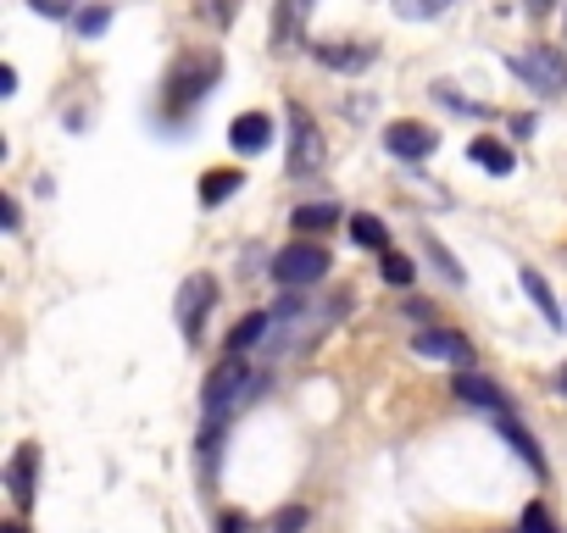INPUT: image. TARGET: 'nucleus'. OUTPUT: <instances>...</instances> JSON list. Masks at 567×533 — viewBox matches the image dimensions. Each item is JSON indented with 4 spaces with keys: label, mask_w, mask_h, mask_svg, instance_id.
Returning <instances> with one entry per match:
<instances>
[{
    "label": "nucleus",
    "mask_w": 567,
    "mask_h": 533,
    "mask_svg": "<svg viewBox=\"0 0 567 533\" xmlns=\"http://www.w3.org/2000/svg\"><path fill=\"white\" fill-rule=\"evenodd\" d=\"M412 350H418V355H429V362H451V367H462V373H467V362H473V344H467L462 333H445V328L418 333V339H412Z\"/></svg>",
    "instance_id": "0eeeda50"
},
{
    "label": "nucleus",
    "mask_w": 567,
    "mask_h": 533,
    "mask_svg": "<svg viewBox=\"0 0 567 533\" xmlns=\"http://www.w3.org/2000/svg\"><path fill=\"white\" fill-rule=\"evenodd\" d=\"M523 533H556L551 511H545V506H529V511H523Z\"/></svg>",
    "instance_id": "a878e982"
},
{
    "label": "nucleus",
    "mask_w": 567,
    "mask_h": 533,
    "mask_svg": "<svg viewBox=\"0 0 567 533\" xmlns=\"http://www.w3.org/2000/svg\"><path fill=\"white\" fill-rule=\"evenodd\" d=\"M239 389H246V362H239V355H228V362L206 378V428H217L234 406H239Z\"/></svg>",
    "instance_id": "f03ea898"
},
{
    "label": "nucleus",
    "mask_w": 567,
    "mask_h": 533,
    "mask_svg": "<svg viewBox=\"0 0 567 533\" xmlns=\"http://www.w3.org/2000/svg\"><path fill=\"white\" fill-rule=\"evenodd\" d=\"M456 400H467V406H490V411H501V389H496L490 378H478V373H456Z\"/></svg>",
    "instance_id": "f8f14e48"
},
{
    "label": "nucleus",
    "mask_w": 567,
    "mask_h": 533,
    "mask_svg": "<svg viewBox=\"0 0 567 533\" xmlns=\"http://www.w3.org/2000/svg\"><path fill=\"white\" fill-rule=\"evenodd\" d=\"M317 0H279V23H273V39L279 50H295L306 39V18H311Z\"/></svg>",
    "instance_id": "9b49d317"
},
{
    "label": "nucleus",
    "mask_w": 567,
    "mask_h": 533,
    "mask_svg": "<svg viewBox=\"0 0 567 533\" xmlns=\"http://www.w3.org/2000/svg\"><path fill=\"white\" fill-rule=\"evenodd\" d=\"M467 156H473L478 167H490V172H512V167H518V161H512V150H507L501 139H484V134L467 145Z\"/></svg>",
    "instance_id": "2eb2a0df"
},
{
    "label": "nucleus",
    "mask_w": 567,
    "mask_h": 533,
    "mask_svg": "<svg viewBox=\"0 0 567 533\" xmlns=\"http://www.w3.org/2000/svg\"><path fill=\"white\" fill-rule=\"evenodd\" d=\"M0 533H29V528H23V522H7V528H0Z\"/></svg>",
    "instance_id": "7c9ffc66"
},
{
    "label": "nucleus",
    "mask_w": 567,
    "mask_h": 533,
    "mask_svg": "<svg viewBox=\"0 0 567 533\" xmlns=\"http://www.w3.org/2000/svg\"><path fill=\"white\" fill-rule=\"evenodd\" d=\"M217 533H257V528H251L246 517H223V528H217Z\"/></svg>",
    "instance_id": "c85d7f7f"
},
{
    "label": "nucleus",
    "mask_w": 567,
    "mask_h": 533,
    "mask_svg": "<svg viewBox=\"0 0 567 533\" xmlns=\"http://www.w3.org/2000/svg\"><path fill=\"white\" fill-rule=\"evenodd\" d=\"M217 72H223V61L217 56H201V61H184L179 72H173V101L184 95V101H201L206 89L217 83Z\"/></svg>",
    "instance_id": "1a4fd4ad"
},
{
    "label": "nucleus",
    "mask_w": 567,
    "mask_h": 533,
    "mask_svg": "<svg viewBox=\"0 0 567 533\" xmlns=\"http://www.w3.org/2000/svg\"><path fill=\"white\" fill-rule=\"evenodd\" d=\"M334 217H340V206H329V201H317V206H300L290 223L300 228V234H322V228H334Z\"/></svg>",
    "instance_id": "6ab92c4d"
},
{
    "label": "nucleus",
    "mask_w": 567,
    "mask_h": 533,
    "mask_svg": "<svg viewBox=\"0 0 567 533\" xmlns=\"http://www.w3.org/2000/svg\"><path fill=\"white\" fill-rule=\"evenodd\" d=\"M212 300H217V279H206V273H195V279L179 290V322H184V339H190V344H201Z\"/></svg>",
    "instance_id": "20e7f679"
},
{
    "label": "nucleus",
    "mask_w": 567,
    "mask_h": 533,
    "mask_svg": "<svg viewBox=\"0 0 567 533\" xmlns=\"http://www.w3.org/2000/svg\"><path fill=\"white\" fill-rule=\"evenodd\" d=\"M523 295H529V300H534V306L545 311V322H551V328H562V311H556V295H551V284H545V279L534 273V266H523Z\"/></svg>",
    "instance_id": "dca6fc26"
},
{
    "label": "nucleus",
    "mask_w": 567,
    "mask_h": 533,
    "mask_svg": "<svg viewBox=\"0 0 567 533\" xmlns=\"http://www.w3.org/2000/svg\"><path fill=\"white\" fill-rule=\"evenodd\" d=\"M0 95H18V67H0Z\"/></svg>",
    "instance_id": "cd10ccee"
},
{
    "label": "nucleus",
    "mask_w": 567,
    "mask_h": 533,
    "mask_svg": "<svg viewBox=\"0 0 567 533\" xmlns=\"http://www.w3.org/2000/svg\"><path fill=\"white\" fill-rule=\"evenodd\" d=\"M268 139H273V117H268V112H239V117L228 123V145H234L239 156L268 150Z\"/></svg>",
    "instance_id": "6e6552de"
},
{
    "label": "nucleus",
    "mask_w": 567,
    "mask_h": 533,
    "mask_svg": "<svg viewBox=\"0 0 567 533\" xmlns=\"http://www.w3.org/2000/svg\"><path fill=\"white\" fill-rule=\"evenodd\" d=\"M29 7H34L39 18H72V12H78V0H29Z\"/></svg>",
    "instance_id": "bb28decb"
},
{
    "label": "nucleus",
    "mask_w": 567,
    "mask_h": 533,
    "mask_svg": "<svg viewBox=\"0 0 567 533\" xmlns=\"http://www.w3.org/2000/svg\"><path fill=\"white\" fill-rule=\"evenodd\" d=\"M378 273H384V284H395V290H407V284H412V261L389 250V256H384V266H378Z\"/></svg>",
    "instance_id": "4be33fe9"
},
{
    "label": "nucleus",
    "mask_w": 567,
    "mask_h": 533,
    "mask_svg": "<svg viewBox=\"0 0 567 533\" xmlns=\"http://www.w3.org/2000/svg\"><path fill=\"white\" fill-rule=\"evenodd\" d=\"M268 322H273V311H251L246 322H239V328L228 333V355H246V350H251V344L268 333Z\"/></svg>",
    "instance_id": "f3484780"
},
{
    "label": "nucleus",
    "mask_w": 567,
    "mask_h": 533,
    "mask_svg": "<svg viewBox=\"0 0 567 533\" xmlns=\"http://www.w3.org/2000/svg\"><path fill=\"white\" fill-rule=\"evenodd\" d=\"M523 7H529V12H534V18H545V12H551V7H556V0H523Z\"/></svg>",
    "instance_id": "c756f323"
},
{
    "label": "nucleus",
    "mask_w": 567,
    "mask_h": 533,
    "mask_svg": "<svg viewBox=\"0 0 567 533\" xmlns=\"http://www.w3.org/2000/svg\"><path fill=\"white\" fill-rule=\"evenodd\" d=\"M534 89H545V95H562V89H567V56L556 50V45H534L529 56H518L512 61Z\"/></svg>",
    "instance_id": "7ed1b4c3"
},
{
    "label": "nucleus",
    "mask_w": 567,
    "mask_h": 533,
    "mask_svg": "<svg viewBox=\"0 0 567 533\" xmlns=\"http://www.w3.org/2000/svg\"><path fill=\"white\" fill-rule=\"evenodd\" d=\"M322 161V139H317V123L306 106H290V172L306 178L311 167Z\"/></svg>",
    "instance_id": "39448f33"
},
{
    "label": "nucleus",
    "mask_w": 567,
    "mask_h": 533,
    "mask_svg": "<svg viewBox=\"0 0 567 533\" xmlns=\"http://www.w3.org/2000/svg\"><path fill=\"white\" fill-rule=\"evenodd\" d=\"M306 528V511L300 506H284L279 517H273V533H300Z\"/></svg>",
    "instance_id": "393cba45"
},
{
    "label": "nucleus",
    "mask_w": 567,
    "mask_h": 533,
    "mask_svg": "<svg viewBox=\"0 0 567 533\" xmlns=\"http://www.w3.org/2000/svg\"><path fill=\"white\" fill-rule=\"evenodd\" d=\"M106 23H112V12H106V7L78 12V34H84V39H90V34H106Z\"/></svg>",
    "instance_id": "b1692460"
},
{
    "label": "nucleus",
    "mask_w": 567,
    "mask_h": 533,
    "mask_svg": "<svg viewBox=\"0 0 567 533\" xmlns=\"http://www.w3.org/2000/svg\"><path fill=\"white\" fill-rule=\"evenodd\" d=\"M322 273H329V250L311 245V239H295L273 256V279L284 290H311V284H322Z\"/></svg>",
    "instance_id": "f257e3e1"
},
{
    "label": "nucleus",
    "mask_w": 567,
    "mask_h": 533,
    "mask_svg": "<svg viewBox=\"0 0 567 533\" xmlns=\"http://www.w3.org/2000/svg\"><path fill=\"white\" fill-rule=\"evenodd\" d=\"M384 145H389V156H400V161H423V156L440 150V134H434L429 123H395V128L384 134Z\"/></svg>",
    "instance_id": "423d86ee"
},
{
    "label": "nucleus",
    "mask_w": 567,
    "mask_h": 533,
    "mask_svg": "<svg viewBox=\"0 0 567 533\" xmlns=\"http://www.w3.org/2000/svg\"><path fill=\"white\" fill-rule=\"evenodd\" d=\"M234 12H239V0H201V18H206V23H217V29H228V23H234Z\"/></svg>",
    "instance_id": "5701e85b"
},
{
    "label": "nucleus",
    "mask_w": 567,
    "mask_h": 533,
    "mask_svg": "<svg viewBox=\"0 0 567 533\" xmlns=\"http://www.w3.org/2000/svg\"><path fill=\"white\" fill-rule=\"evenodd\" d=\"M395 7V18H412V23H429V18H440L451 0H389Z\"/></svg>",
    "instance_id": "412c9836"
},
{
    "label": "nucleus",
    "mask_w": 567,
    "mask_h": 533,
    "mask_svg": "<svg viewBox=\"0 0 567 533\" xmlns=\"http://www.w3.org/2000/svg\"><path fill=\"white\" fill-rule=\"evenodd\" d=\"M556 389H562V395H567V367H562V373H556Z\"/></svg>",
    "instance_id": "2f4dec72"
},
{
    "label": "nucleus",
    "mask_w": 567,
    "mask_h": 533,
    "mask_svg": "<svg viewBox=\"0 0 567 533\" xmlns=\"http://www.w3.org/2000/svg\"><path fill=\"white\" fill-rule=\"evenodd\" d=\"M239 178H246L239 167H212V172L201 178V206H217V201H228V195L239 190Z\"/></svg>",
    "instance_id": "ddd939ff"
},
{
    "label": "nucleus",
    "mask_w": 567,
    "mask_h": 533,
    "mask_svg": "<svg viewBox=\"0 0 567 533\" xmlns=\"http://www.w3.org/2000/svg\"><path fill=\"white\" fill-rule=\"evenodd\" d=\"M501 433H507V439H512V451H518V456H523V462H529V467H534V473H545V456H540V451H534V439H529V433H523V428H518V422H512V417H501Z\"/></svg>",
    "instance_id": "aec40b11"
},
{
    "label": "nucleus",
    "mask_w": 567,
    "mask_h": 533,
    "mask_svg": "<svg viewBox=\"0 0 567 533\" xmlns=\"http://www.w3.org/2000/svg\"><path fill=\"white\" fill-rule=\"evenodd\" d=\"M317 56L329 61V67H340V72H362V67L373 61V45H356V50H345V45H317Z\"/></svg>",
    "instance_id": "a211bd4d"
},
{
    "label": "nucleus",
    "mask_w": 567,
    "mask_h": 533,
    "mask_svg": "<svg viewBox=\"0 0 567 533\" xmlns=\"http://www.w3.org/2000/svg\"><path fill=\"white\" fill-rule=\"evenodd\" d=\"M351 239H356L362 250H378V256H389V228H384L373 212H356V217H351Z\"/></svg>",
    "instance_id": "4468645a"
},
{
    "label": "nucleus",
    "mask_w": 567,
    "mask_h": 533,
    "mask_svg": "<svg viewBox=\"0 0 567 533\" xmlns=\"http://www.w3.org/2000/svg\"><path fill=\"white\" fill-rule=\"evenodd\" d=\"M34 467H39V451H34V444H18V456H12V467H7V489H12L18 511L34 506Z\"/></svg>",
    "instance_id": "9d476101"
}]
</instances>
